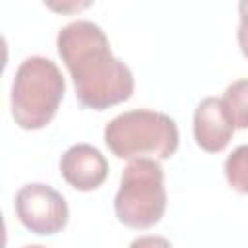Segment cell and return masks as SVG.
Listing matches in <instances>:
<instances>
[{"mask_svg": "<svg viewBox=\"0 0 248 248\" xmlns=\"http://www.w3.org/2000/svg\"><path fill=\"white\" fill-rule=\"evenodd\" d=\"M56 46L66 64L81 107L105 110L134 93L132 70L112 54L105 31L87 19H78L58 31Z\"/></svg>", "mask_w": 248, "mask_h": 248, "instance_id": "cell-1", "label": "cell"}, {"mask_svg": "<svg viewBox=\"0 0 248 248\" xmlns=\"http://www.w3.org/2000/svg\"><path fill=\"white\" fill-rule=\"evenodd\" d=\"M176 122L159 110L134 108L105 126V143L120 159H169L178 147Z\"/></svg>", "mask_w": 248, "mask_h": 248, "instance_id": "cell-2", "label": "cell"}, {"mask_svg": "<svg viewBox=\"0 0 248 248\" xmlns=\"http://www.w3.org/2000/svg\"><path fill=\"white\" fill-rule=\"evenodd\" d=\"M66 93L60 68L45 56H27L12 83V116L25 130L45 128L56 114Z\"/></svg>", "mask_w": 248, "mask_h": 248, "instance_id": "cell-3", "label": "cell"}, {"mask_svg": "<svg viewBox=\"0 0 248 248\" xmlns=\"http://www.w3.org/2000/svg\"><path fill=\"white\" fill-rule=\"evenodd\" d=\"M167 207L165 174L155 159H132L120 176L114 213L132 229H147L161 221Z\"/></svg>", "mask_w": 248, "mask_h": 248, "instance_id": "cell-4", "label": "cell"}, {"mask_svg": "<svg viewBox=\"0 0 248 248\" xmlns=\"http://www.w3.org/2000/svg\"><path fill=\"white\" fill-rule=\"evenodd\" d=\"M16 215L35 234H56L68 223V203L52 186L29 182L16 194Z\"/></svg>", "mask_w": 248, "mask_h": 248, "instance_id": "cell-5", "label": "cell"}, {"mask_svg": "<svg viewBox=\"0 0 248 248\" xmlns=\"http://www.w3.org/2000/svg\"><path fill=\"white\" fill-rule=\"evenodd\" d=\"M60 174L76 190L89 192L105 182L108 163L97 147L89 143H76L60 157Z\"/></svg>", "mask_w": 248, "mask_h": 248, "instance_id": "cell-6", "label": "cell"}, {"mask_svg": "<svg viewBox=\"0 0 248 248\" xmlns=\"http://www.w3.org/2000/svg\"><path fill=\"white\" fill-rule=\"evenodd\" d=\"M234 134V124L231 122L225 105L219 97H205L194 110V138L196 143L209 151H223Z\"/></svg>", "mask_w": 248, "mask_h": 248, "instance_id": "cell-7", "label": "cell"}, {"mask_svg": "<svg viewBox=\"0 0 248 248\" xmlns=\"http://www.w3.org/2000/svg\"><path fill=\"white\" fill-rule=\"evenodd\" d=\"M221 101L234 128L246 130L248 128V78L232 81L225 89Z\"/></svg>", "mask_w": 248, "mask_h": 248, "instance_id": "cell-8", "label": "cell"}, {"mask_svg": "<svg viewBox=\"0 0 248 248\" xmlns=\"http://www.w3.org/2000/svg\"><path fill=\"white\" fill-rule=\"evenodd\" d=\"M225 176L236 192L248 194V145H238L227 157Z\"/></svg>", "mask_w": 248, "mask_h": 248, "instance_id": "cell-9", "label": "cell"}, {"mask_svg": "<svg viewBox=\"0 0 248 248\" xmlns=\"http://www.w3.org/2000/svg\"><path fill=\"white\" fill-rule=\"evenodd\" d=\"M238 14H240V23H238L236 37H238L242 54L248 58V0H242L238 4Z\"/></svg>", "mask_w": 248, "mask_h": 248, "instance_id": "cell-10", "label": "cell"}, {"mask_svg": "<svg viewBox=\"0 0 248 248\" xmlns=\"http://www.w3.org/2000/svg\"><path fill=\"white\" fill-rule=\"evenodd\" d=\"M128 248H172V244L165 236L145 234V236H138L136 240H132Z\"/></svg>", "mask_w": 248, "mask_h": 248, "instance_id": "cell-11", "label": "cell"}, {"mask_svg": "<svg viewBox=\"0 0 248 248\" xmlns=\"http://www.w3.org/2000/svg\"><path fill=\"white\" fill-rule=\"evenodd\" d=\"M23 248H46V246H41V244H27V246H23Z\"/></svg>", "mask_w": 248, "mask_h": 248, "instance_id": "cell-12", "label": "cell"}]
</instances>
